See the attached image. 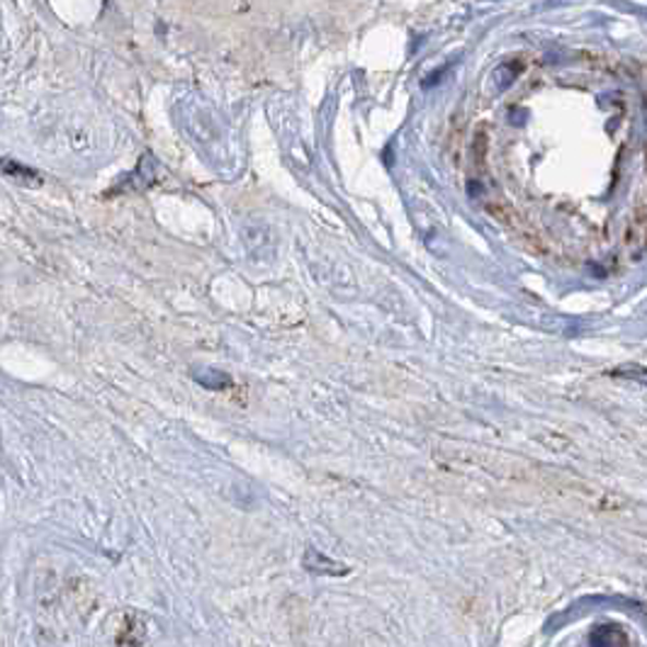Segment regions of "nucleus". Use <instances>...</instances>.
I'll return each instance as SVG.
<instances>
[{"mask_svg": "<svg viewBox=\"0 0 647 647\" xmlns=\"http://www.w3.org/2000/svg\"><path fill=\"white\" fill-rule=\"evenodd\" d=\"M195 380L207 390H227L231 385V378L227 373H219V370H215V368L197 370Z\"/></svg>", "mask_w": 647, "mask_h": 647, "instance_id": "f03ea898", "label": "nucleus"}, {"mask_svg": "<svg viewBox=\"0 0 647 647\" xmlns=\"http://www.w3.org/2000/svg\"><path fill=\"white\" fill-rule=\"evenodd\" d=\"M0 168H3V171L10 176V178H27L29 183H35V185H41V178L35 173V171H29V168H25V166H17V164H13V161H0Z\"/></svg>", "mask_w": 647, "mask_h": 647, "instance_id": "7ed1b4c3", "label": "nucleus"}, {"mask_svg": "<svg viewBox=\"0 0 647 647\" xmlns=\"http://www.w3.org/2000/svg\"><path fill=\"white\" fill-rule=\"evenodd\" d=\"M625 633L619 628V625H611V623H603L597 625L589 633V645L591 647H623L625 645Z\"/></svg>", "mask_w": 647, "mask_h": 647, "instance_id": "f257e3e1", "label": "nucleus"}]
</instances>
